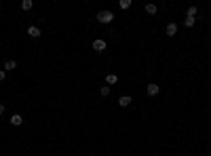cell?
<instances>
[{
	"label": "cell",
	"mask_w": 211,
	"mask_h": 156,
	"mask_svg": "<svg viewBox=\"0 0 211 156\" xmlns=\"http://www.w3.org/2000/svg\"><path fill=\"white\" fill-rule=\"evenodd\" d=\"M97 21L99 23H112L114 21V13L112 11H99L97 13Z\"/></svg>",
	"instance_id": "1"
},
{
	"label": "cell",
	"mask_w": 211,
	"mask_h": 156,
	"mask_svg": "<svg viewBox=\"0 0 211 156\" xmlns=\"http://www.w3.org/2000/svg\"><path fill=\"white\" fill-rule=\"evenodd\" d=\"M158 91H161V86L156 82H148V86H146V93L150 97H154V95H158Z\"/></svg>",
	"instance_id": "2"
},
{
	"label": "cell",
	"mask_w": 211,
	"mask_h": 156,
	"mask_svg": "<svg viewBox=\"0 0 211 156\" xmlns=\"http://www.w3.org/2000/svg\"><path fill=\"white\" fill-rule=\"evenodd\" d=\"M93 51H97V53H104V51H106V40H101V38L93 40Z\"/></svg>",
	"instance_id": "3"
},
{
	"label": "cell",
	"mask_w": 211,
	"mask_h": 156,
	"mask_svg": "<svg viewBox=\"0 0 211 156\" xmlns=\"http://www.w3.org/2000/svg\"><path fill=\"white\" fill-rule=\"evenodd\" d=\"M165 32H167V36H175V34H177V23H175V21L167 23V27H165Z\"/></svg>",
	"instance_id": "4"
},
{
	"label": "cell",
	"mask_w": 211,
	"mask_h": 156,
	"mask_svg": "<svg viewBox=\"0 0 211 156\" xmlns=\"http://www.w3.org/2000/svg\"><path fill=\"white\" fill-rule=\"evenodd\" d=\"M40 34H42V32H40L36 25H30V27H28V36H30V38H38Z\"/></svg>",
	"instance_id": "5"
},
{
	"label": "cell",
	"mask_w": 211,
	"mask_h": 156,
	"mask_svg": "<svg viewBox=\"0 0 211 156\" xmlns=\"http://www.w3.org/2000/svg\"><path fill=\"white\" fill-rule=\"evenodd\" d=\"M131 101H133V99H131L129 95H123L118 99V106H120V108H127V106H131Z\"/></svg>",
	"instance_id": "6"
},
{
	"label": "cell",
	"mask_w": 211,
	"mask_h": 156,
	"mask_svg": "<svg viewBox=\"0 0 211 156\" xmlns=\"http://www.w3.org/2000/svg\"><path fill=\"white\" fill-rule=\"evenodd\" d=\"M17 68V63H15V59H9V61H4V72H13Z\"/></svg>",
	"instance_id": "7"
},
{
	"label": "cell",
	"mask_w": 211,
	"mask_h": 156,
	"mask_svg": "<svg viewBox=\"0 0 211 156\" xmlns=\"http://www.w3.org/2000/svg\"><path fill=\"white\" fill-rule=\"evenodd\" d=\"M21 122H24L21 114H13V116H11V124H13V127H19Z\"/></svg>",
	"instance_id": "8"
},
{
	"label": "cell",
	"mask_w": 211,
	"mask_h": 156,
	"mask_svg": "<svg viewBox=\"0 0 211 156\" xmlns=\"http://www.w3.org/2000/svg\"><path fill=\"white\" fill-rule=\"evenodd\" d=\"M146 13H148V15H156V13H158L156 4H146Z\"/></svg>",
	"instance_id": "9"
},
{
	"label": "cell",
	"mask_w": 211,
	"mask_h": 156,
	"mask_svg": "<svg viewBox=\"0 0 211 156\" xmlns=\"http://www.w3.org/2000/svg\"><path fill=\"white\" fill-rule=\"evenodd\" d=\"M116 80H118L116 74H108V76H106V82H108V84H114Z\"/></svg>",
	"instance_id": "10"
},
{
	"label": "cell",
	"mask_w": 211,
	"mask_h": 156,
	"mask_svg": "<svg viewBox=\"0 0 211 156\" xmlns=\"http://www.w3.org/2000/svg\"><path fill=\"white\" fill-rule=\"evenodd\" d=\"M194 21H196V17H186V19H184V25H186V27H192Z\"/></svg>",
	"instance_id": "11"
},
{
	"label": "cell",
	"mask_w": 211,
	"mask_h": 156,
	"mask_svg": "<svg viewBox=\"0 0 211 156\" xmlns=\"http://www.w3.org/2000/svg\"><path fill=\"white\" fill-rule=\"evenodd\" d=\"M196 13H199V9H196V6H190V9L186 11V17H194Z\"/></svg>",
	"instance_id": "12"
},
{
	"label": "cell",
	"mask_w": 211,
	"mask_h": 156,
	"mask_svg": "<svg viewBox=\"0 0 211 156\" xmlns=\"http://www.w3.org/2000/svg\"><path fill=\"white\" fill-rule=\"evenodd\" d=\"M118 6H120L123 11H125V9H129V6H131V0H120V2H118Z\"/></svg>",
	"instance_id": "13"
},
{
	"label": "cell",
	"mask_w": 211,
	"mask_h": 156,
	"mask_svg": "<svg viewBox=\"0 0 211 156\" xmlns=\"http://www.w3.org/2000/svg\"><path fill=\"white\" fill-rule=\"evenodd\" d=\"M21 9H24V11H30V9H32V0H24V2H21Z\"/></svg>",
	"instance_id": "14"
},
{
	"label": "cell",
	"mask_w": 211,
	"mask_h": 156,
	"mask_svg": "<svg viewBox=\"0 0 211 156\" xmlns=\"http://www.w3.org/2000/svg\"><path fill=\"white\" fill-rule=\"evenodd\" d=\"M99 93H101L104 97H108V95H110V86H108V84H106V86H101V89H99Z\"/></svg>",
	"instance_id": "15"
},
{
	"label": "cell",
	"mask_w": 211,
	"mask_h": 156,
	"mask_svg": "<svg viewBox=\"0 0 211 156\" xmlns=\"http://www.w3.org/2000/svg\"><path fill=\"white\" fill-rule=\"evenodd\" d=\"M4 76H6V72H4V70H0V80H4Z\"/></svg>",
	"instance_id": "16"
},
{
	"label": "cell",
	"mask_w": 211,
	"mask_h": 156,
	"mask_svg": "<svg viewBox=\"0 0 211 156\" xmlns=\"http://www.w3.org/2000/svg\"><path fill=\"white\" fill-rule=\"evenodd\" d=\"M0 114H4V106L2 103H0Z\"/></svg>",
	"instance_id": "17"
}]
</instances>
